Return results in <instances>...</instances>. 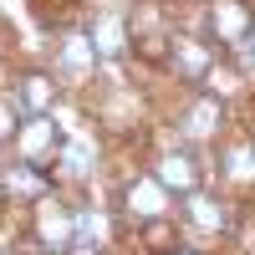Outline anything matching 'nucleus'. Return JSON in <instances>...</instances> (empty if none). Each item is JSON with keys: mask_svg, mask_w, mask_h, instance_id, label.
<instances>
[{"mask_svg": "<svg viewBox=\"0 0 255 255\" xmlns=\"http://www.w3.org/2000/svg\"><path fill=\"white\" fill-rule=\"evenodd\" d=\"M194 158H184V153H168V158H158V184H168V189H194Z\"/></svg>", "mask_w": 255, "mask_h": 255, "instance_id": "nucleus-5", "label": "nucleus"}, {"mask_svg": "<svg viewBox=\"0 0 255 255\" xmlns=\"http://www.w3.org/2000/svg\"><path fill=\"white\" fill-rule=\"evenodd\" d=\"M189 220L204 225V230H225V209L209 199V194H189Z\"/></svg>", "mask_w": 255, "mask_h": 255, "instance_id": "nucleus-7", "label": "nucleus"}, {"mask_svg": "<svg viewBox=\"0 0 255 255\" xmlns=\"http://www.w3.org/2000/svg\"><path fill=\"white\" fill-rule=\"evenodd\" d=\"M128 209H133L138 220H158V215H163V184H158V179L133 184V189H128Z\"/></svg>", "mask_w": 255, "mask_h": 255, "instance_id": "nucleus-3", "label": "nucleus"}, {"mask_svg": "<svg viewBox=\"0 0 255 255\" xmlns=\"http://www.w3.org/2000/svg\"><path fill=\"white\" fill-rule=\"evenodd\" d=\"M220 123H225V102L204 92V97L194 102V113H189V133H199V138H204V133H215Z\"/></svg>", "mask_w": 255, "mask_h": 255, "instance_id": "nucleus-6", "label": "nucleus"}, {"mask_svg": "<svg viewBox=\"0 0 255 255\" xmlns=\"http://www.w3.org/2000/svg\"><path fill=\"white\" fill-rule=\"evenodd\" d=\"M209 20H215V36L230 41V46H240V41L250 36V10H245V0H215V10H209Z\"/></svg>", "mask_w": 255, "mask_h": 255, "instance_id": "nucleus-2", "label": "nucleus"}, {"mask_svg": "<svg viewBox=\"0 0 255 255\" xmlns=\"http://www.w3.org/2000/svg\"><path fill=\"white\" fill-rule=\"evenodd\" d=\"M51 97H56L51 77H41V72L20 77V92H15V102H26V113H31V118H36V113H46V108H51Z\"/></svg>", "mask_w": 255, "mask_h": 255, "instance_id": "nucleus-4", "label": "nucleus"}, {"mask_svg": "<svg viewBox=\"0 0 255 255\" xmlns=\"http://www.w3.org/2000/svg\"><path fill=\"white\" fill-rule=\"evenodd\" d=\"M61 56H67V67H72V72H82V67L92 61V51H87V41H82V36H72V41H67V51H61Z\"/></svg>", "mask_w": 255, "mask_h": 255, "instance_id": "nucleus-9", "label": "nucleus"}, {"mask_svg": "<svg viewBox=\"0 0 255 255\" xmlns=\"http://www.w3.org/2000/svg\"><path fill=\"white\" fill-rule=\"evenodd\" d=\"M5 133H10V108L0 102V138H5Z\"/></svg>", "mask_w": 255, "mask_h": 255, "instance_id": "nucleus-10", "label": "nucleus"}, {"mask_svg": "<svg viewBox=\"0 0 255 255\" xmlns=\"http://www.w3.org/2000/svg\"><path fill=\"white\" fill-rule=\"evenodd\" d=\"M174 56H179V67H189V77H209V56L194 46V41H179Z\"/></svg>", "mask_w": 255, "mask_h": 255, "instance_id": "nucleus-8", "label": "nucleus"}, {"mask_svg": "<svg viewBox=\"0 0 255 255\" xmlns=\"http://www.w3.org/2000/svg\"><path fill=\"white\" fill-rule=\"evenodd\" d=\"M15 143H20V153L31 158V168H41V163H46L51 153H61V138H56V128H51L46 118H41V113L20 123V133H15Z\"/></svg>", "mask_w": 255, "mask_h": 255, "instance_id": "nucleus-1", "label": "nucleus"}]
</instances>
